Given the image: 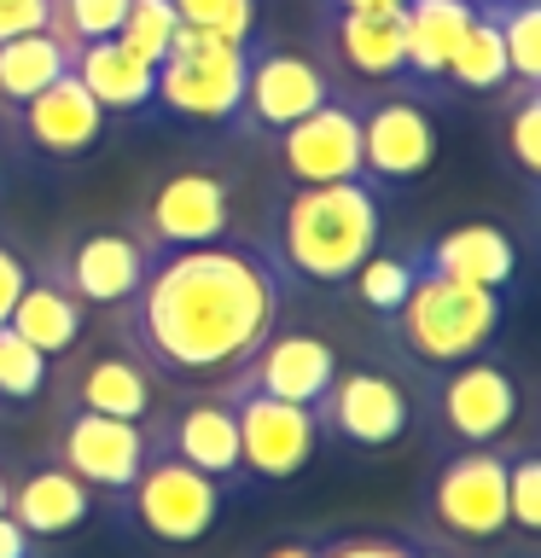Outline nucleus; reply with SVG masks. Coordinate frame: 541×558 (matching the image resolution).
<instances>
[{"mask_svg":"<svg viewBox=\"0 0 541 558\" xmlns=\"http://www.w3.org/2000/svg\"><path fill=\"white\" fill-rule=\"evenodd\" d=\"M506 512L518 535H541V453L506 448Z\"/></svg>","mask_w":541,"mask_h":558,"instance_id":"2f4dec72","label":"nucleus"},{"mask_svg":"<svg viewBox=\"0 0 541 558\" xmlns=\"http://www.w3.org/2000/svg\"><path fill=\"white\" fill-rule=\"evenodd\" d=\"M506 326V291H483V286H460L431 268L413 274L408 296L384 314V338L408 366L419 373H443L471 355H483Z\"/></svg>","mask_w":541,"mask_h":558,"instance_id":"7ed1b4c3","label":"nucleus"},{"mask_svg":"<svg viewBox=\"0 0 541 558\" xmlns=\"http://www.w3.org/2000/svg\"><path fill=\"white\" fill-rule=\"evenodd\" d=\"M314 425H321V442L332 436L344 448H390L413 436L419 401L390 366H338V378L314 401Z\"/></svg>","mask_w":541,"mask_h":558,"instance_id":"423d86ee","label":"nucleus"},{"mask_svg":"<svg viewBox=\"0 0 541 558\" xmlns=\"http://www.w3.org/2000/svg\"><path fill=\"white\" fill-rule=\"evenodd\" d=\"M227 227H233V186H227V174L181 169L146 198L134 239L146 251H187V244L227 239Z\"/></svg>","mask_w":541,"mask_h":558,"instance_id":"9b49d317","label":"nucleus"},{"mask_svg":"<svg viewBox=\"0 0 541 558\" xmlns=\"http://www.w3.org/2000/svg\"><path fill=\"white\" fill-rule=\"evenodd\" d=\"M513 163L530 174H541V87H513V129H506Z\"/></svg>","mask_w":541,"mask_h":558,"instance_id":"72a5a7b5","label":"nucleus"},{"mask_svg":"<svg viewBox=\"0 0 541 558\" xmlns=\"http://www.w3.org/2000/svg\"><path fill=\"white\" fill-rule=\"evenodd\" d=\"M413 274H419L413 251H384V244H378V251L356 268V279H349V286H356V296H361V303L384 320V314H390V308L401 303V296H408Z\"/></svg>","mask_w":541,"mask_h":558,"instance_id":"c85d7f7f","label":"nucleus"},{"mask_svg":"<svg viewBox=\"0 0 541 558\" xmlns=\"http://www.w3.org/2000/svg\"><path fill=\"white\" fill-rule=\"evenodd\" d=\"M413 558H460L454 547H436V541H413Z\"/></svg>","mask_w":541,"mask_h":558,"instance_id":"a19ab883","label":"nucleus"},{"mask_svg":"<svg viewBox=\"0 0 541 558\" xmlns=\"http://www.w3.org/2000/svg\"><path fill=\"white\" fill-rule=\"evenodd\" d=\"M518 378L513 366L489 361V355H471L460 366H443L431 390V430H436V448H495L506 430L518 425Z\"/></svg>","mask_w":541,"mask_h":558,"instance_id":"39448f33","label":"nucleus"},{"mask_svg":"<svg viewBox=\"0 0 541 558\" xmlns=\"http://www.w3.org/2000/svg\"><path fill=\"white\" fill-rule=\"evenodd\" d=\"M0 512H7V471H0Z\"/></svg>","mask_w":541,"mask_h":558,"instance_id":"37998d69","label":"nucleus"},{"mask_svg":"<svg viewBox=\"0 0 541 558\" xmlns=\"http://www.w3.org/2000/svg\"><path fill=\"white\" fill-rule=\"evenodd\" d=\"M87 314H94V308H87L82 296L64 286V274L41 256V262H29V279H24V291H17L7 326L29 349H41L47 361H59V355H70V349H82Z\"/></svg>","mask_w":541,"mask_h":558,"instance_id":"6ab92c4d","label":"nucleus"},{"mask_svg":"<svg viewBox=\"0 0 541 558\" xmlns=\"http://www.w3.org/2000/svg\"><path fill=\"white\" fill-rule=\"evenodd\" d=\"M64 408H87V413H105V418L152 425L157 408H164V378H157L129 343H105V349H87V355L70 366Z\"/></svg>","mask_w":541,"mask_h":558,"instance_id":"a211bd4d","label":"nucleus"},{"mask_svg":"<svg viewBox=\"0 0 541 558\" xmlns=\"http://www.w3.org/2000/svg\"><path fill=\"white\" fill-rule=\"evenodd\" d=\"M70 70V52L52 41L47 29L35 35H17V41H0V111H24V105L52 87Z\"/></svg>","mask_w":541,"mask_h":558,"instance_id":"a878e982","label":"nucleus"},{"mask_svg":"<svg viewBox=\"0 0 541 558\" xmlns=\"http://www.w3.org/2000/svg\"><path fill=\"white\" fill-rule=\"evenodd\" d=\"M321 558H413L408 535H338L326 541Z\"/></svg>","mask_w":541,"mask_h":558,"instance_id":"f704fd0d","label":"nucleus"},{"mask_svg":"<svg viewBox=\"0 0 541 558\" xmlns=\"http://www.w3.org/2000/svg\"><path fill=\"white\" fill-rule=\"evenodd\" d=\"M7 512L35 541H52V535H70L94 518V488L76 483L59 460H47V465L24 471V477H7Z\"/></svg>","mask_w":541,"mask_h":558,"instance_id":"4be33fe9","label":"nucleus"},{"mask_svg":"<svg viewBox=\"0 0 541 558\" xmlns=\"http://www.w3.org/2000/svg\"><path fill=\"white\" fill-rule=\"evenodd\" d=\"M47 29V0H0V41Z\"/></svg>","mask_w":541,"mask_h":558,"instance_id":"c9c22d12","label":"nucleus"},{"mask_svg":"<svg viewBox=\"0 0 541 558\" xmlns=\"http://www.w3.org/2000/svg\"><path fill=\"white\" fill-rule=\"evenodd\" d=\"M286 274L251 239H209L152 251L134 296L122 303V343L169 384L221 390L256 343L279 326Z\"/></svg>","mask_w":541,"mask_h":558,"instance_id":"f257e3e1","label":"nucleus"},{"mask_svg":"<svg viewBox=\"0 0 541 558\" xmlns=\"http://www.w3.org/2000/svg\"><path fill=\"white\" fill-rule=\"evenodd\" d=\"M244 94V47L209 29H175L157 64V105L192 122H233Z\"/></svg>","mask_w":541,"mask_h":558,"instance_id":"0eeeda50","label":"nucleus"},{"mask_svg":"<svg viewBox=\"0 0 541 558\" xmlns=\"http://www.w3.org/2000/svg\"><path fill=\"white\" fill-rule=\"evenodd\" d=\"M332 59H338L356 82L408 76L401 12H332Z\"/></svg>","mask_w":541,"mask_h":558,"instance_id":"b1692460","label":"nucleus"},{"mask_svg":"<svg viewBox=\"0 0 541 558\" xmlns=\"http://www.w3.org/2000/svg\"><path fill=\"white\" fill-rule=\"evenodd\" d=\"M175 29H181V17H175L169 0H129V17H122L117 41L134 52V59L146 64H164V52L175 41Z\"/></svg>","mask_w":541,"mask_h":558,"instance_id":"c756f323","label":"nucleus"},{"mask_svg":"<svg viewBox=\"0 0 541 558\" xmlns=\"http://www.w3.org/2000/svg\"><path fill=\"white\" fill-rule=\"evenodd\" d=\"M152 448H157V453H175V460H187L192 471L216 477L221 488H233V495L251 483V477H244L239 418H233V401H227V390L199 396V401H187V408L152 418Z\"/></svg>","mask_w":541,"mask_h":558,"instance_id":"f3484780","label":"nucleus"},{"mask_svg":"<svg viewBox=\"0 0 541 558\" xmlns=\"http://www.w3.org/2000/svg\"><path fill=\"white\" fill-rule=\"evenodd\" d=\"M413 262L443 279H460V286H483V291H513V279H518V244L495 221L448 227L431 244H419Z\"/></svg>","mask_w":541,"mask_h":558,"instance_id":"aec40b11","label":"nucleus"},{"mask_svg":"<svg viewBox=\"0 0 541 558\" xmlns=\"http://www.w3.org/2000/svg\"><path fill=\"white\" fill-rule=\"evenodd\" d=\"M129 518L134 530H146L152 541H164V547H187V541H204L209 530L221 523L227 500H233V488H221L216 477H204V471H192L187 460H175V453H157L146 471L134 477L129 495Z\"/></svg>","mask_w":541,"mask_h":558,"instance_id":"6e6552de","label":"nucleus"},{"mask_svg":"<svg viewBox=\"0 0 541 558\" xmlns=\"http://www.w3.org/2000/svg\"><path fill=\"white\" fill-rule=\"evenodd\" d=\"M70 76H76L87 94L99 99L105 117H146V111H157V64L134 59L117 35H111V41L76 47Z\"/></svg>","mask_w":541,"mask_h":558,"instance_id":"5701e85b","label":"nucleus"},{"mask_svg":"<svg viewBox=\"0 0 541 558\" xmlns=\"http://www.w3.org/2000/svg\"><path fill=\"white\" fill-rule=\"evenodd\" d=\"M17 122H24L29 146L41 157H87L105 140V122H111V117H105L99 99L64 70L59 82L41 87V94L17 111Z\"/></svg>","mask_w":541,"mask_h":558,"instance_id":"412c9836","label":"nucleus"},{"mask_svg":"<svg viewBox=\"0 0 541 558\" xmlns=\"http://www.w3.org/2000/svg\"><path fill=\"white\" fill-rule=\"evenodd\" d=\"M478 7L466 0H408L401 7V35H408V82H443V70L471 29Z\"/></svg>","mask_w":541,"mask_h":558,"instance_id":"393cba45","label":"nucleus"},{"mask_svg":"<svg viewBox=\"0 0 541 558\" xmlns=\"http://www.w3.org/2000/svg\"><path fill=\"white\" fill-rule=\"evenodd\" d=\"M169 7L187 29H209L239 47L256 41V0H169Z\"/></svg>","mask_w":541,"mask_h":558,"instance_id":"7c9ffc66","label":"nucleus"},{"mask_svg":"<svg viewBox=\"0 0 541 558\" xmlns=\"http://www.w3.org/2000/svg\"><path fill=\"white\" fill-rule=\"evenodd\" d=\"M59 460L76 483H87L94 495H129L134 477L152 460V425H134V418H105L87 408H64L59 413Z\"/></svg>","mask_w":541,"mask_h":558,"instance_id":"9d476101","label":"nucleus"},{"mask_svg":"<svg viewBox=\"0 0 541 558\" xmlns=\"http://www.w3.org/2000/svg\"><path fill=\"white\" fill-rule=\"evenodd\" d=\"M47 262L64 274V286L76 291L87 308H122L134 296L140 274H146L152 251L129 233V227H76Z\"/></svg>","mask_w":541,"mask_h":558,"instance_id":"dca6fc26","label":"nucleus"},{"mask_svg":"<svg viewBox=\"0 0 541 558\" xmlns=\"http://www.w3.org/2000/svg\"><path fill=\"white\" fill-rule=\"evenodd\" d=\"M408 0H332V12H401Z\"/></svg>","mask_w":541,"mask_h":558,"instance_id":"58836bf2","label":"nucleus"},{"mask_svg":"<svg viewBox=\"0 0 541 558\" xmlns=\"http://www.w3.org/2000/svg\"><path fill=\"white\" fill-rule=\"evenodd\" d=\"M274 157H279V174H286L291 186L366 181V174H361V117H356V99L332 94L326 105H314L309 117H297L291 129H279Z\"/></svg>","mask_w":541,"mask_h":558,"instance_id":"f8f14e48","label":"nucleus"},{"mask_svg":"<svg viewBox=\"0 0 541 558\" xmlns=\"http://www.w3.org/2000/svg\"><path fill=\"white\" fill-rule=\"evenodd\" d=\"M466 7H478V12H495V7H506V0H466Z\"/></svg>","mask_w":541,"mask_h":558,"instance_id":"79ce46f5","label":"nucleus"},{"mask_svg":"<svg viewBox=\"0 0 541 558\" xmlns=\"http://www.w3.org/2000/svg\"><path fill=\"white\" fill-rule=\"evenodd\" d=\"M338 349H332L321 331H286L274 326L268 338L256 343V355L239 366L221 390H256L274 401H297V408H314L326 396V384L338 378Z\"/></svg>","mask_w":541,"mask_h":558,"instance_id":"4468645a","label":"nucleus"},{"mask_svg":"<svg viewBox=\"0 0 541 558\" xmlns=\"http://www.w3.org/2000/svg\"><path fill=\"white\" fill-rule=\"evenodd\" d=\"M384 244V204L373 181H332V186H291L274 209V233L262 251L274 268L303 286L338 291L356 268Z\"/></svg>","mask_w":541,"mask_h":558,"instance_id":"f03ea898","label":"nucleus"},{"mask_svg":"<svg viewBox=\"0 0 541 558\" xmlns=\"http://www.w3.org/2000/svg\"><path fill=\"white\" fill-rule=\"evenodd\" d=\"M47 390V355L29 349L12 326H0V401H35Z\"/></svg>","mask_w":541,"mask_h":558,"instance_id":"473e14b6","label":"nucleus"},{"mask_svg":"<svg viewBox=\"0 0 541 558\" xmlns=\"http://www.w3.org/2000/svg\"><path fill=\"white\" fill-rule=\"evenodd\" d=\"M0 558H41L35 553V535L12 512H0Z\"/></svg>","mask_w":541,"mask_h":558,"instance_id":"4c0bfd02","label":"nucleus"},{"mask_svg":"<svg viewBox=\"0 0 541 558\" xmlns=\"http://www.w3.org/2000/svg\"><path fill=\"white\" fill-rule=\"evenodd\" d=\"M268 558H321V547H309V541H291V547H274Z\"/></svg>","mask_w":541,"mask_h":558,"instance_id":"ea45409f","label":"nucleus"},{"mask_svg":"<svg viewBox=\"0 0 541 558\" xmlns=\"http://www.w3.org/2000/svg\"><path fill=\"white\" fill-rule=\"evenodd\" d=\"M24 279H29V262L17 256L7 239H0V326H7V314L17 303V291H24Z\"/></svg>","mask_w":541,"mask_h":558,"instance_id":"e433bc0d","label":"nucleus"},{"mask_svg":"<svg viewBox=\"0 0 541 558\" xmlns=\"http://www.w3.org/2000/svg\"><path fill=\"white\" fill-rule=\"evenodd\" d=\"M489 17L501 29L506 64H513V87H541V7L536 0H506Z\"/></svg>","mask_w":541,"mask_h":558,"instance_id":"cd10ccee","label":"nucleus"},{"mask_svg":"<svg viewBox=\"0 0 541 558\" xmlns=\"http://www.w3.org/2000/svg\"><path fill=\"white\" fill-rule=\"evenodd\" d=\"M425 518L436 547H489L513 535L506 512V448H460L431 471Z\"/></svg>","mask_w":541,"mask_h":558,"instance_id":"20e7f679","label":"nucleus"},{"mask_svg":"<svg viewBox=\"0 0 541 558\" xmlns=\"http://www.w3.org/2000/svg\"><path fill=\"white\" fill-rule=\"evenodd\" d=\"M227 401H233V418H239V453L251 483H286L314 460V448H321L314 408L274 401L256 390H227Z\"/></svg>","mask_w":541,"mask_h":558,"instance_id":"ddd939ff","label":"nucleus"},{"mask_svg":"<svg viewBox=\"0 0 541 558\" xmlns=\"http://www.w3.org/2000/svg\"><path fill=\"white\" fill-rule=\"evenodd\" d=\"M332 99V76L291 47H244V94L233 122L244 134H279Z\"/></svg>","mask_w":541,"mask_h":558,"instance_id":"1a4fd4ad","label":"nucleus"},{"mask_svg":"<svg viewBox=\"0 0 541 558\" xmlns=\"http://www.w3.org/2000/svg\"><path fill=\"white\" fill-rule=\"evenodd\" d=\"M356 117H361V174L373 186L413 181L436 157V122L408 87L384 99H356Z\"/></svg>","mask_w":541,"mask_h":558,"instance_id":"2eb2a0df","label":"nucleus"},{"mask_svg":"<svg viewBox=\"0 0 541 558\" xmlns=\"http://www.w3.org/2000/svg\"><path fill=\"white\" fill-rule=\"evenodd\" d=\"M443 76L460 87V94H501V87H513V64H506L501 29H495V17H489V12L471 17V29L460 35V47H454V59H448Z\"/></svg>","mask_w":541,"mask_h":558,"instance_id":"bb28decb","label":"nucleus"}]
</instances>
